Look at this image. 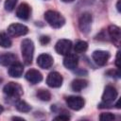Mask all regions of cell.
<instances>
[{
	"mask_svg": "<svg viewBox=\"0 0 121 121\" xmlns=\"http://www.w3.org/2000/svg\"><path fill=\"white\" fill-rule=\"evenodd\" d=\"M92 15L89 12H84L81 14L78 20V26L79 29L82 33L88 34L91 30V26H92Z\"/></svg>",
	"mask_w": 121,
	"mask_h": 121,
	"instance_id": "cell-5",
	"label": "cell"
},
{
	"mask_svg": "<svg viewBox=\"0 0 121 121\" xmlns=\"http://www.w3.org/2000/svg\"><path fill=\"white\" fill-rule=\"evenodd\" d=\"M70 119V116L68 114H65V113H62L60 115H58L54 118V120H60V121H67Z\"/></svg>",
	"mask_w": 121,
	"mask_h": 121,
	"instance_id": "cell-25",
	"label": "cell"
},
{
	"mask_svg": "<svg viewBox=\"0 0 121 121\" xmlns=\"http://www.w3.org/2000/svg\"><path fill=\"white\" fill-rule=\"evenodd\" d=\"M66 104L68 108L74 110V111H78L83 108L85 101L81 96H76V95H70L66 97Z\"/></svg>",
	"mask_w": 121,
	"mask_h": 121,
	"instance_id": "cell-8",
	"label": "cell"
},
{
	"mask_svg": "<svg viewBox=\"0 0 121 121\" xmlns=\"http://www.w3.org/2000/svg\"><path fill=\"white\" fill-rule=\"evenodd\" d=\"M44 19L48 25L54 28H60L65 24L64 17L55 10H47L44 13Z\"/></svg>",
	"mask_w": 121,
	"mask_h": 121,
	"instance_id": "cell-3",
	"label": "cell"
},
{
	"mask_svg": "<svg viewBox=\"0 0 121 121\" xmlns=\"http://www.w3.org/2000/svg\"><path fill=\"white\" fill-rule=\"evenodd\" d=\"M28 32V27L22 24H11L8 27V33L11 37H19L26 35Z\"/></svg>",
	"mask_w": 121,
	"mask_h": 121,
	"instance_id": "cell-6",
	"label": "cell"
},
{
	"mask_svg": "<svg viewBox=\"0 0 121 121\" xmlns=\"http://www.w3.org/2000/svg\"><path fill=\"white\" fill-rule=\"evenodd\" d=\"M117 95H118V93L115 87L112 85H107L102 95V102L98 105V108L99 109L111 108L112 106L113 101L117 98Z\"/></svg>",
	"mask_w": 121,
	"mask_h": 121,
	"instance_id": "cell-1",
	"label": "cell"
},
{
	"mask_svg": "<svg viewBox=\"0 0 121 121\" xmlns=\"http://www.w3.org/2000/svg\"><path fill=\"white\" fill-rule=\"evenodd\" d=\"M26 79L30 82L31 84H37L39 82L42 81L43 79V75L41 74L40 71L36 70V69H29L26 73Z\"/></svg>",
	"mask_w": 121,
	"mask_h": 121,
	"instance_id": "cell-13",
	"label": "cell"
},
{
	"mask_svg": "<svg viewBox=\"0 0 121 121\" xmlns=\"http://www.w3.org/2000/svg\"><path fill=\"white\" fill-rule=\"evenodd\" d=\"M31 13V8L26 3H22L16 9V16L22 20H27Z\"/></svg>",
	"mask_w": 121,
	"mask_h": 121,
	"instance_id": "cell-12",
	"label": "cell"
},
{
	"mask_svg": "<svg viewBox=\"0 0 121 121\" xmlns=\"http://www.w3.org/2000/svg\"><path fill=\"white\" fill-rule=\"evenodd\" d=\"M12 119L13 120H22V121H24V119L21 118V117H12Z\"/></svg>",
	"mask_w": 121,
	"mask_h": 121,
	"instance_id": "cell-29",
	"label": "cell"
},
{
	"mask_svg": "<svg viewBox=\"0 0 121 121\" xmlns=\"http://www.w3.org/2000/svg\"><path fill=\"white\" fill-rule=\"evenodd\" d=\"M4 111V108H3V106H1L0 105V113H2V112Z\"/></svg>",
	"mask_w": 121,
	"mask_h": 121,
	"instance_id": "cell-32",
	"label": "cell"
},
{
	"mask_svg": "<svg viewBox=\"0 0 121 121\" xmlns=\"http://www.w3.org/2000/svg\"><path fill=\"white\" fill-rule=\"evenodd\" d=\"M88 85V81L83 78H77L74 79L71 83V88L75 92H80L84 88H86Z\"/></svg>",
	"mask_w": 121,
	"mask_h": 121,
	"instance_id": "cell-18",
	"label": "cell"
},
{
	"mask_svg": "<svg viewBox=\"0 0 121 121\" xmlns=\"http://www.w3.org/2000/svg\"><path fill=\"white\" fill-rule=\"evenodd\" d=\"M88 48V43L85 41H78L74 46V50L76 53H84Z\"/></svg>",
	"mask_w": 121,
	"mask_h": 121,
	"instance_id": "cell-22",
	"label": "cell"
},
{
	"mask_svg": "<svg viewBox=\"0 0 121 121\" xmlns=\"http://www.w3.org/2000/svg\"><path fill=\"white\" fill-rule=\"evenodd\" d=\"M99 119L101 121H112L115 119V116L112 112H103L99 115Z\"/></svg>",
	"mask_w": 121,
	"mask_h": 121,
	"instance_id": "cell-24",
	"label": "cell"
},
{
	"mask_svg": "<svg viewBox=\"0 0 121 121\" xmlns=\"http://www.w3.org/2000/svg\"><path fill=\"white\" fill-rule=\"evenodd\" d=\"M108 33H109V36H110L111 40L113 43H115L116 44H118L119 41H120V37H121L120 28L117 26L112 25V26H110L108 27Z\"/></svg>",
	"mask_w": 121,
	"mask_h": 121,
	"instance_id": "cell-16",
	"label": "cell"
},
{
	"mask_svg": "<svg viewBox=\"0 0 121 121\" xmlns=\"http://www.w3.org/2000/svg\"><path fill=\"white\" fill-rule=\"evenodd\" d=\"M62 2H65V3H69V2H73L74 0H61Z\"/></svg>",
	"mask_w": 121,
	"mask_h": 121,
	"instance_id": "cell-31",
	"label": "cell"
},
{
	"mask_svg": "<svg viewBox=\"0 0 121 121\" xmlns=\"http://www.w3.org/2000/svg\"><path fill=\"white\" fill-rule=\"evenodd\" d=\"M92 58L93 60H95V62L99 65V66H104L109 58H110V54L108 51H104V50H95L93 52V55H92Z\"/></svg>",
	"mask_w": 121,
	"mask_h": 121,
	"instance_id": "cell-9",
	"label": "cell"
},
{
	"mask_svg": "<svg viewBox=\"0 0 121 121\" xmlns=\"http://www.w3.org/2000/svg\"><path fill=\"white\" fill-rule=\"evenodd\" d=\"M53 57L49 54H41L37 59V64L43 69H49L53 65Z\"/></svg>",
	"mask_w": 121,
	"mask_h": 121,
	"instance_id": "cell-11",
	"label": "cell"
},
{
	"mask_svg": "<svg viewBox=\"0 0 121 121\" xmlns=\"http://www.w3.org/2000/svg\"><path fill=\"white\" fill-rule=\"evenodd\" d=\"M71 49H72V42L69 40H66V39L59 40L55 45L56 52L60 55H63V56L69 54Z\"/></svg>",
	"mask_w": 121,
	"mask_h": 121,
	"instance_id": "cell-7",
	"label": "cell"
},
{
	"mask_svg": "<svg viewBox=\"0 0 121 121\" xmlns=\"http://www.w3.org/2000/svg\"><path fill=\"white\" fill-rule=\"evenodd\" d=\"M17 1H18V0H6V1H5V5H4L5 9H6L7 11H11V10H13V9L15 8V5H16Z\"/></svg>",
	"mask_w": 121,
	"mask_h": 121,
	"instance_id": "cell-23",
	"label": "cell"
},
{
	"mask_svg": "<svg viewBox=\"0 0 121 121\" xmlns=\"http://www.w3.org/2000/svg\"><path fill=\"white\" fill-rule=\"evenodd\" d=\"M15 107H16V109H17L19 112H30V110H31V107H30L29 104H27L26 101L20 100V99L16 100Z\"/></svg>",
	"mask_w": 121,
	"mask_h": 121,
	"instance_id": "cell-19",
	"label": "cell"
},
{
	"mask_svg": "<svg viewBox=\"0 0 121 121\" xmlns=\"http://www.w3.org/2000/svg\"><path fill=\"white\" fill-rule=\"evenodd\" d=\"M63 81L62 76L58 72H51L46 78V83L49 87L52 88H59L61 86Z\"/></svg>",
	"mask_w": 121,
	"mask_h": 121,
	"instance_id": "cell-10",
	"label": "cell"
},
{
	"mask_svg": "<svg viewBox=\"0 0 121 121\" xmlns=\"http://www.w3.org/2000/svg\"><path fill=\"white\" fill-rule=\"evenodd\" d=\"M23 72H24L23 64L18 62V61H15L11 65H9V75L10 77H12V78H20L23 75Z\"/></svg>",
	"mask_w": 121,
	"mask_h": 121,
	"instance_id": "cell-15",
	"label": "cell"
},
{
	"mask_svg": "<svg viewBox=\"0 0 121 121\" xmlns=\"http://www.w3.org/2000/svg\"><path fill=\"white\" fill-rule=\"evenodd\" d=\"M3 92L7 97H9L10 99L18 100L20 96L23 95V88L18 83L11 81L4 86Z\"/></svg>",
	"mask_w": 121,
	"mask_h": 121,
	"instance_id": "cell-4",
	"label": "cell"
},
{
	"mask_svg": "<svg viewBox=\"0 0 121 121\" xmlns=\"http://www.w3.org/2000/svg\"><path fill=\"white\" fill-rule=\"evenodd\" d=\"M17 60L16 55L12 53H4L0 55V64L3 66H9Z\"/></svg>",
	"mask_w": 121,
	"mask_h": 121,
	"instance_id": "cell-17",
	"label": "cell"
},
{
	"mask_svg": "<svg viewBox=\"0 0 121 121\" xmlns=\"http://www.w3.org/2000/svg\"><path fill=\"white\" fill-rule=\"evenodd\" d=\"M120 3H121V0H118L117 1V4H116V9H117V10L120 12L121 11V9H120Z\"/></svg>",
	"mask_w": 121,
	"mask_h": 121,
	"instance_id": "cell-28",
	"label": "cell"
},
{
	"mask_svg": "<svg viewBox=\"0 0 121 121\" xmlns=\"http://www.w3.org/2000/svg\"><path fill=\"white\" fill-rule=\"evenodd\" d=\"M0 46L3 48H9L11 46V40L6 32H0Z\"/></svg>",
	"mask_w": 121,
	"mask_h": 121,
	"instance_id": "cell-20",
	"label": "cell"
},
{
	"mask_svg": "<svg viewBox=\"0 0 121 121\" xmlns=\"http://www.w3.org/2000/svg\"><path fill=\"white\" fill-rule=\"evenodd\" d=\"M78 57L74 54V53H69L67 55H65L64 59H63V65L69 69V70H73L78 66Z\"/></svg>",
	"mask_w": 121,
	"mask_h": 121,
	"instance_id": "cell-14",
	"label": "cell"
},
{
	"mask_svg": "<svg viewBox=\"0 0 121 121\" xmlns=\"http://www.w3.org/2000/svg\"><path fill=\"white\" fill-rule=\"evenodd\" d=\"M119 51L117 52V54H116V59H115V64H116V66H117V68H119L120 67V64H119Z\"/></svg>",
	"mask_w": 121,
	"mask_h": 121,
	"instance_id": "cell-27",
	"label": "cell"
},
{
	"mask_svg": "<svg viewBox=\"0 0 121 121\" xmlns=\"http://www.w3.org/2000/svg\"><path fill=\"white\" fill-rule=\"evenodd\" d=\"M50 42V38L48 37V36H41L40 37V43H42V44H43V45H45V44H47L48 43Z\"/></svg>",
	"mask_w": 121,
	"mask_h": 121,
	"instance_id": "cell-26",
	"label": "cell"
},
{
	"mask_svg": "<svg viewBox=\"0 0 121 121\" xmlns=\"http://www.w3.org/2000/svg\"><path fill=\"white\" fill-rule=\"evenodd\" d=\"M36 96L42 101H49L51 98V94L46 89H40L37 91Z\"/></svg>",
	"mask_w": 121,
	"mask_h": 121,
	"instance_id": "cell-21",
	"label": "cell"
},
{
	"mask_svg": "<svg viewBox=\"0 0 121 121\" xmlns=\"http://www.w3.org/2000/svg\"><path fill=\"white\" fill-rule=\"evenodd\" d=\"M21 52L23 61L26 65H29L33 60L34 54V43L30 39H24L21 43Z\"/></svg>",
	"mask_w": 121,
	"mask_h": 121,
	"instance_id": "cell-2",
	"label": "cell"
},
{
	"mask_svg": "<svg viewBox=\"0 0 121 121\" xmlns=\"http://www.w3.org/2000/svg\"><path fill=\"white\" fill-rule=\"evenodd\" d=\"M115 106H116V108H117V109H120V102H119V100H118V101L116 102Z\"/></svg>",
	"mask_w": 121,
	"mask_h": 121,
	"instance_id": "cell-30",
	"label": "cell"
}]
</instances>
